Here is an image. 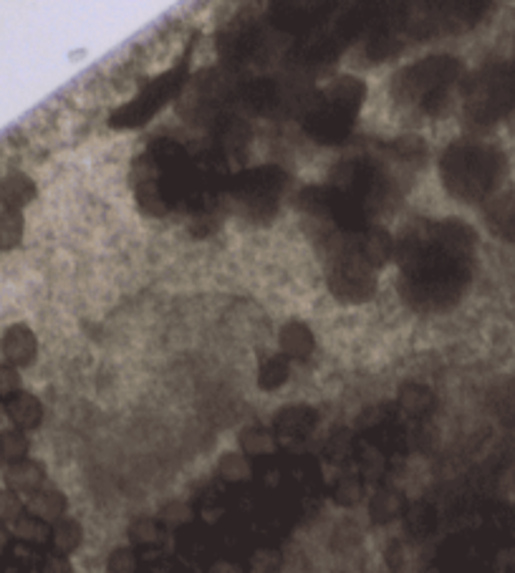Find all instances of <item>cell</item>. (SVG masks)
Wrapping results in <instances>:
<instances>
[{"mask_svg":"<svg viewBox=\"0 0 515 573\" xmlns=\"http://www.w3.org/2000/svg\"><path fill=\"white\" fill-rule=\"evenodd\" d=\"M473 250L475 233L455 220L412 230L399 245V291L404 301L425 314L455 306L470 283Z\"/></svg>","mask_w":515,"mask_h":573,"instance_id":"6da1fadb","label":"cell"},{"mask_svg":"<svg viewBox=\"0 0 515 573\" xmlns=\"http://www.w3.org/2000/svg\"><path fill=\"white\" fill-rule=\"evenodd\" d=\"M503 157L485 144L457 142L442 154L440 172L447 192L462 202H480L503 177Z\"/></svg>","mask_w":515,"mask_h":573,"instance_id":"7a4b0ae2","label":"cell"},{"mask_svg":"<svg viewBox=\"0 0 515 573\" xmlns=\"http://www.w3.org/2000/svg\"><path fill=\"white\" fill-rule=\"evenodd\" d=\"M364 96H367L364 81L354 79V76H344V79L329 86L324 99L319 101V107L306 114L303 129L321 144L344 142L349 137L351 127H354L356 114L362 109Z\"/></svg>","mask_w":515,"mask_h":573,"instance_id":"3957f363","label":"cell"},{"mask_svg":"<svg viewBox=\"0 0 515 573\" xmlns=\"http://www.w3.org/2000/svg\"><path fill=\"white\" fill-rule=\"evenodd\" d=\"M460 71V61L452 56H430V59L417 61L399 71L392 81V94L402 104H415L422 112L435 114Z\"/></svg>","mask_w":515,"mask_h":573,"instance_id":"277c9868","label":"cell"},{"mask_svg":"<svg viewBox=\"0 0 515 573\" xmlns=\"http://www.w3.org/2000/svg\"><path fill=\"white\" fill-rule=\"evenodd\" d=\"M465 114L480 127L515 114V61L488 66L470 81L465 94Z\"/></svg>","mask_w":515,"mask_h":573,"instance_id":"5b68a950","label":"cell"},{"mask_svg":"<svg viewBox=\"0 0 515 573\" xmlns=\"http://www.w3.org/2000/svg\"><path fill=\"white\" fill-rule=\"evenodd\" d=\"M298 205L308 210V213L326 215L346 233H364L369 228L367 205L362 200H356L346 190H341L339 185L308 187L301 195V200H298Z\"/></svg>","mask_w":515,"mask_h":573,"instance_id":"8992f818","label":"cell"},{"mask_svg":"<svg viewBox=\"0 0 515 573\" xmlns=\"http://www.w3.org/2000/svg\"><path fill=\"white\" fill-rule=\"evenodd\" d=\"M185 76H187L185 66H177V69L167 71V74L160 76V79H154L152 84H149L147 89L137 96V99L129 101L127 107L117 109V112L112 114V119H109V124H112L114 129L144 127V124H147L149 119L160 112L167 101H170L172 96L182 89Z\"/></svg>","mask_w":515,"mask_h":573,"instance_id":"52a82bcc","label":"cell"},{"mask_svg":"<svg viewBox=\"0 0 515 573\" xmlns=\"http://www.w3.org/2000/svg\"><path fill=\"white\" fill-rule=\"evenodd\" d=\"M288 175L278 167H255V170L240 172V175L230 177L228 180V192H233L240 200L250 202L255 210H263V207L276 205V197L281 195L283 187H286Z\"/></svg>","mask_w":515,"mask_h":573,"instance_id":"ba28073f","label":"cell"},{"mask_svg":"<svg viewBox=\"0 0 515 573\" xmlns=\"http://www.w3.org/2000/svg\"><path fill=\"white\" fill-rule=\"evenodd\" d=\"M329 288L339 301L364 303L377 293V278L367 260L356 255V258H344L336 263L329 276Z\"/></svg>","mask_w":515,"mask_h":573,"instance_id":"9c48e42d","label":"cell"},{"mask_svg":"<svg viewBox=\"0 0 515 573\" xmlns=\"http://www.w3.org/2000/svg\"><path fill=\"white\" fill-rule=\"evenodd\" d=\"M0 354H3L6 361L16 364V367H28L38 354L36 334L23 324L11 326V329H6L3 339H0Z\"/></svg>","mask_w":515,"mask_h":573,"instance_id":"30bf717a","label":"cell"},{"mask_svg":"<svg viewBox=\"0 0 515 573\" xmlns=\"http://www.w3.org/2000/svg\"><path fill=\"white\" fill-rule=\"evenodd\" d=\"M316 412L311 407H286L276 414L273 430L281 440H303L316 427Z\"/></svg>","mask_w":515,"mask_h":573,"instance_id":"8fae6325","label":"cell"},{"mask_svg":"<svg viewBox=\"0 0 515 573\" xmlns=\"http://www.w3.org/2000/svg\"><path fill=\"white\" fill-rule=\"evenodd\" d=\"M6 485L11 490H16V493H36V490L43 488V480H46V467L41 465V462L36 460H18V462H11V465L6 467Z\"/></svg>","mask_w":515,"mask_h":573,"instance_id":"7c38bea8","label":"cell"},{"mask_svg":"<svg viewBox=\"0 0 515 573\" xmlns=\"http://www.w3.org/2000/svg\"><path fill=\"white\" fill-rule=\"evenodd\" d=\"M394 253H397V245H394L392 235H389L387 230L369 225L364 233H359V255H362L372 268L384 266Z\"/></svg>","mask_w":515,"mask_h":573,"instance_id":"4fadbf2b","label":"cell"},{"mask_svg":"<svg viewBox=\"0 0 515 573\" xmlns=\"http://www.w3.org/2000/svg\"><path fill=\"white\" fill-rule=\"evenodd\" d=\"M6 414L18 430H36L43 420V404L33 394L16 392L11 399H6Z\"/></svg>","mask_w":515,"mask_h":573,"instance_id":"5bb4252c","label":"cell"},{"mask_svg":"<svg viewBox=\"0 0 515 573\" xmlns=\"http://www.w3.org/2000/svg\"><path fill=\"white\" fill-rule=\"evenodd\" d=\"M278 341H281L283 354L296 361L308 359V356L314 354L316 346L314 334H311V329H308L306 324H301V321H288V324H283Z\"/></svg>","mask_w":515,"mask_h":573,"instance_id":"9a60e30c","label":"cell"},{"mask_svg":"<svg viewBox=\"0 0 515 573\" xmlns=\"http://www.w3.org/2000/svg\"><path fill=\"white\" fill-rule=\"evenodd\" d=\"M36 200V182L23 172H11L0 180V205L11 210H23Z\"/></svg>","mask_w":515,"mask_h":573,"instance_id":"2e32d148","label":"cell"},{"mask_svg":"<svg viewBox=\"0 0 515 573\" xmlns=\"http://www.w3.org/2000/svg\"><path fill=\"white\" fill-rule=\"evenodd\" d=\"M407 513V498H404L402 490H379L372 498L369 505V515H372L374 523H392V520L402 518Z\"/></svg>","mask_w":515,"mask_h":573,"instance_id":"e0dca14e","label":"cell"},{"mask_svg":"<svg viewBox=\"0 0 515 573\" xmlns=\"http://www.w3.org/2000/svg\"><path fill=\"white\" fill-rule=\"evenodd\" d=\"M16 526H13V533H16L18 541L28 543V546H51V523L33 513H21L16 520H13Z\"/></svg>","mask_w":515,"mask_h":573,"instance_id":"ac0fdd59","label":"cell"},{"mask_svg":"<svg viewBox=\"0 0 515 573\" xmlns=\"http://www.w3.org/2000/svg\"><path fill=\"white\" fill-rule=\"evenodd\" d=\"M81 538H84V531L76 520L64 518L61 515L59 520L51 523V548L56 551V556H69L76 548L81 546Z\"/></svg>","mask_w":515,"mask_h":573,"instance_id":"d6986e66","label":"cell"},{"mask_svg":"<svg viewBox=\"0 0 515 573\" xmlns=\"http://www.w3.org/2000/svg\"><path fill=\"white\" fill-rule=\"evenodd\" d=\"M26 510L38 515V518L48 520V523H54V520H59L66 513V498L59 490H36L28 498Z\"/></svg>","mask_w":515,"mask_h":573,"instance_id":"ffe728a7","label":"cell"},{"mask_svg":"<svg viewBox=\"0 0 515 573\" xmlns=\"http://www.w3.org/2000/svg\"><path fill=\"white\" fill-rule=\"evenodd\" d=\"M276 432H268L263 427H250L240 435V447L248 457H268L276 452Z\"/></svg>","mask_w":515,"mask_h":573,"instance_id":"44dd1931","label":"cell"},{"mask_svg":"<svg viewBox=\"0 0 515 573\" xmlns=\"http://www.w3.org/2000/svg\"><path fill=\"white\" fill-rule=\"evenodd\" d=\"M399 404H402L409 414L425 417V414H430L432 407H435V397H432L430 389L422 387V384H404L402 392H399Z\"/></svg>","mask_w":515,"mask_h":573,"instance_id":"7402d4cb","label":"cell"},{"mask_svg":"<svg viewBox=\"0 0 515 573\" xmlns=\"http://www.w3.org/2000/svg\"><path fill=\"white\" fill-rule=\"evenodd\" d=\"M288 374H291V369H288V356H271V359L263 361L261 372H258V387L266 389V392H273V389L283 387V384L288 382Z\"/></svg>","mask_w":515,"mask_h":573,"instance_id":"603a6c76","label":"cell"},{"mask_svg":"<svg viewBox=\"0 0 515 573\" xmlns=\"http://www.w3.org/2000/svg\"><path fill=\"white\" fill-rule=\"evenodd\" d=\"M23 215L21 210H11V207H3V213H0V253H6V250H13L23 238Z\"/></svg>","mask_w":515,"mask_h":573,"instance_id":"cb8c5ba5","label":"cell"},{"mask_svg":"<svg viewBox=\"0 0 515 573\" xmlns=\"http://www.w3.org/2000/svg\"><path fill=\"white\" fill-rule=\"evenodd\" d=\"M31 450V442L23 435V430H0V462L3 465H11V462L23 460L28 457Z\"/></svg>","mask_w":515,"mask_h":573,"instance_id":"d4e9b609","label":"cell"},{"mask_svg":"<svg viewBox=\"0 0 515 573\" xmlns=\"http://www.w3.org/2000/svg\"><path fill=\"white\" fill-rule=\"evenodd\" d=\"M218 473L225 483H243L253 470H250L248 455H225L218 465Z\"/></svg>","mask_w":515,"mask_h":573,"instance_id":"484cf974","label":"cell"},{"mask_svg":"<svg viewBox=\"0 0 515 573\" xmlns=\"http://www.w3.org/2000/svg\"><path fill=\"white\" fill-rule=\"evenodd\" d=\"M407 526L417 536H427L435 528V510L425 503L412 505V508H407Z\"/></svg>","mask_w":515,"mask_h":573,"instance_id":"4316f807","label":"cell"},{"mask_svg":"<svg viewBox=\"0 0 515 573\" xmlns=\"http://www.w3.org/2000/svg\"><path fill=\"white\" fill-rule=\"evenodd\" d=\"M162 533L165 531H162L160 523L149 518H139L129 526V538H132L134 543H142V546H154V543H160Z\"/></svg>","mask_w":515,"mask_h":573,"instance_id":"83f0119b","label":"cell"},{"mask_svg":"<svg viewBox=\"0 0 515 573\" xmlns=\"http://www.w3.org/2000/svg\"><path fill=\"white\" fill-rule=\"evenodd\" d=\"M364 495V485L362 480L354 478V475H346V478H339L334 485V500L339 505H354L359 503Z\"/></svg>","mask_w":515,"mask_h":573,"instance_id":"f1b7e54d","label":"cell"},{"mask_svg":"<svg viewBox=\"0 0 515 573\" xmlns=\"http://www.w3.org/2000/svg\"><path fill=\"white\" fill-rule=\"evenodd\" d=\"M490 223H493V228L498 230L500 235H505L508 240H515V200L490 210Z\"/></svg>","mask_w":515,"mask_h":573,"instance_id":"f546056e","label":"cell"},{"mask_svg":"<svg viewBox=\"0 0 515 573\" xmlns=\"http://www.w3.org/2000/svg\"><path fill=\"white\" fill-rule=\"evenodd\" d=\"M16 392H21V374H18L16 364L3 361L0 364V397L11 399Z\"/></svg>","mask_w":515,"mask_h":573,"instance_id":"4dcf8cb0","label":"cell"},{"mask_svg":"<svg viewBox=\"0 0 515 573\" xmlns=\"http://www.w3.org/2000/svg\"><path fill=\"white\" fill-rule=\"evenodd\" d=\"M23 513V503L18 498L16 490L6 488L0 490V523H8V520H16Z\"/></svg>","mask_w":515,"mask_h":573,"instance_id":"1f68e13d","label":"cell"},{"mask_svg":"<svg viewBox=\"0 0 515 573\" xmlns=\"http://www.w3.org/2000/svg\"><path fill=\"white\" fill-rule=\"evenodd\" d=\"M139 568V558L132 548H119V551L112 553L109 558V571H119V573H132Z\"/></svg>","mask_w":515,"mask_h":573,"instance_id":"d6a6232c","label":"cell"},{"mask_svg":"<svg viewBox=\"0 0 515 573\" xmlns=\"http://www.w3.org/2000/svg\"><path fill=\"white\" fill-rule=\"evenodd\" d=\"M192 518V510L187 508V505H167L165 510H162V520H167V523H185V520Z\"/></svg>","mask_w":515,"mask_h":573,"instance_id":"836d02e7","label":"cell"},{"mask_svg":"<svg viewBox=\"0 0 515 573\" xmlns=\"http://www.w3.org/2000/svg\"><path fill=\"white\" fill-rule=\"evenodd\" d=\"M13 546H16V541H13V533L8 531L3 523H0V558H6L8 553H11Z\"/></svg>","mask_w":515,"mask_h":573,"instance_id":"e575fe53","label":"cell"},{"mask_svg":"<svg viewBox=\"0 0 515 573\" xmlns=\"http://www.w3.org/2000/svg\"><path fill=\"white\" fill-rule=\"evenodd\" d=\"M0 402H3V397H0Z\"/></svg>","mask_w":515,"mask_h":573,"instance_id":"d590c367","label":"cell"}]
</instances>
